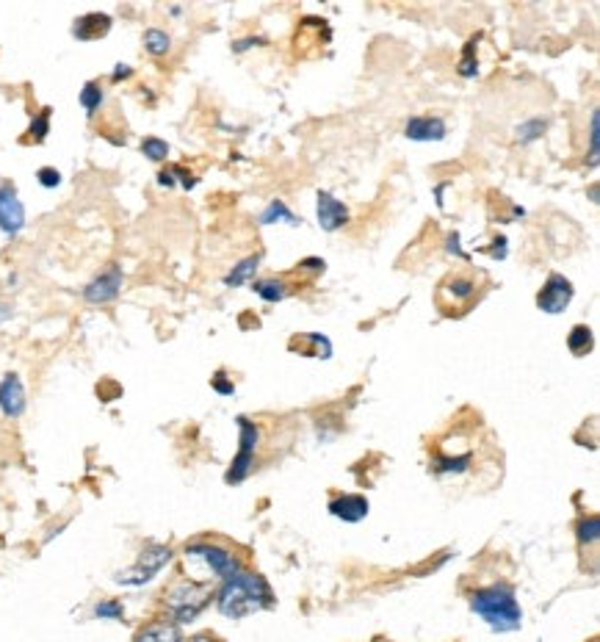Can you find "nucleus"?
Instances as JSON below:
<instances>
[{"label": "nucleus", "mask_w": 600, "mask_h": 642, "mask_svg": "<svg viewBox=\"0 0 600 642\" xmlns=\"http://www.w3.org/2000/svg\"><path fill=\"white\" fill-rule=\"evenodd\" d=\"M122 291V267L120 263H111V267L97 275L86 288H84V299L92 302V305H108L114 302Z\"/></svg>", "instance_id": "nucleus-10"}, {"label": "nucleus", "mask_w": 600, "mask_h": 642, "mask_svg": "<svg viewBox=\"0 0 600 642\" xmlns=\"http://www.w3.org/2000/svg\"><path fill=\"white\" fill-rule=\"evenodd\" d=\"M158 183L166 185V188H172V185H175V175H172V169H164V172L158 175Z\"/></svg>", "instance_id": "nucleus-37"}, {"label": "nucleus", "mask_w": 600, "mask_h": 642, "mask_svg": "<svg viewBox=\"0 0 600 642\" xmlns=\"http://www.w3.org/2000/svg\"><path fill=\"white\" fill-rule=\"evenodd\" d=\"M133 642H183L180 639V626L172 620H158V623H149L144 626Z\"/></svg>", "instance_id": "nucleus-16"}, {"label": "nucleus", "mask_w": 600, "mask_h": 642, "mask_svg": "<svg viewBox=\"0 0 600 642\" xmlns=\"http://www.w3.org/2000/svg\"><path fill=\"white\" fill-rule=\"evenodd\" d=\"M257 267H260V255H249V258H244V260L238 263V267H233V272H230L228 277H224V285L238 288V285L249 283V280L255 277Z\"/></svg>", "instance_id": "nucleus-20"}, {"label": "nucleus", "mask_w": 600, "mask_h": 642, "mask_svg": "<svg viewBox=\"0 0 600 642\" xmlns=\"http://www.w3.org/2000/svg\"><path fill=\"white\" fill-rule=\"evenodd\" d=\"M597 532H600V520H597V515H589V518H584V520L578 523V540H581L584 546L597 543Z\"/></svg>", "instance_id": "nucleus-26"}, {"label": "nucleus", "mask_w": 600, "mask_h": 642, "mask_svg": "<svg viewBox=\"0 0 600 642\" xmlns=\"http://www.w3.org/2000/svg\"><path fill=\"white\" fill-rule=\"evenodd\" d=\"M144 50L149 56H156V59L166 56L172 50V36L161 28H147L144 31Z\"/></svg>", "instance_id": "nucleus-18"}, {"label": "nucleus", "mask_w": 600, "mask_h": 642, "mask_svg": "<svg viewBox=\"0 0 600 642\" xmlns=\"http://www.w3.org/2000/svg\"><path fill=\"white\" fill-rule=\"evenodd\" d=\"M133 75V67H128V64H117V69L111 72V81L114 84H120V81H125V78H130Z\"/></svg>", "instance_id": "nucleus-33"}, {"label": "nucleus", "mask_w": 600, "mask_h": 642, "mask_svg": "<svg viewBox=\"0 0 600 642\" xmlns=\"http://www.w3.org/2000/svg\"><path fill=\"white\" fill-rule=\"evenodd\" d=\"M260 224H291V228H299V224H302V219H296L293 216V211L282 203V200H272L269 205H266V211L260 213V219H257Z\"/></svg>", "instance_id": "nucleus-17"}, {"label": "nucleus", "mask_w": 600, "mask_h": 642, "mask_svg": "<svg viewBox=\"0 0 600 642\" xmlns=\"http://www.w3.org/2000/svg\"><path fill=\"white\" fill-rule=\"evenodd\" d=\"M172 559V548L169 546H149L139 554V559L130 565L128 571L117 574V582L125 587H141L147 582H153Z\"/></svg>", "instance_id": "nucleus-5"}, {"label": "nucleus", "mask_w": 600, "mask_h": 642, "mask_svg": "<svg viewBox=\"0 0 600 642\" xmlns=\"http://www.w3.org/2000/svg\"><path fill=\"white\" fill-rule=\"evenodd\" d=\"M252 291L264 302H282L288 296V283L280 277H266V280H257L252 285Z\"/></svg>", "instance_id": "nucleus-19"}, {"label": "nucleus", "mask_w": 600, "mask_h": 642, "mask_svg": "<svg viewBox=\"0 0 600 642\" xmlns=\"http://www.w3.org/2000/svg\"><path fill=\"white\" fill-rule=\"evenodd\" d=\"M189 642H213V639H210L208 634H197V637H192Z\"/></svg>", "instance_id": "nucleus-39"}, {"label": "nucleus", "mask_w": 600, "mask_h": 642, "mask_svg": "<svg viewBox=\"0 0 600 642\" xmlns=\"http://www.w3.org/2000/svg\"><path fill=\"white\" fill-rule=\"evenodd\" d=\"M238 432H241L238 455L233 457V466L228 471V476H224L230 484H238L249 476V471L255 466V448H257V440H260V430L249 419H238Z\"/></svg>", "instance_id": "nucleus-7"}, {"label": "nucleus", "mask_w": 600, "mask_h": 642, "mask_svg": "<svg viewBox=\"0 0 600 642\" xmlns=\"http://www.w3.org/2000/svg\"><path fill=\"white\" fill-rule=\"evenodd\" d=\"M473 48H476V40H470L468 42V48H465V56H462V61H460V75L462 78H473L476 75V61H473Z\"/></svg>", "instance_id": "nucleus-29"}, {"label": "nucleus", "mask_w": 600, "mask_h": 642, "mask_svg": "<svg viewBox=\"0 0 600 642\" xmlns=\"http://www.w3.org/2000/svg\"><path fill=\"white\" fill-rule=\"evenodd\" d=\"M299 269H302V272H316V275H324L327 263H324L321 258H305L302 263H299Z\"/></svg>", "instance_id": "nucleus-31"}, {"label": "nucleus", "mask_w": 600, "mask_h": 642, "mask_svg": "<svg viewBox=\"0 0 600 642\" xmlns=\"http://www.w3.org/2000/svg\"><path fill=\"white\" fill-rule=\"evenodd\" d=\"M573 294H576V288H573V283H570L565 275L551 272L548 280H545V285H542L540 294H537V308H540L542 313H551V316L565 313V308L573 302Z\"/></svg>", "instance_id": "nucleus-8"}, {"label": "nucleus", "mask_w": 600, "mask_h": 642, "mask_svg": "<svg viewBox=\"0 0 600 642\" xmlns=\"http://www.w3.org/2000/svg\"><path fill=\"white\" fill-rule=\"evenodd\" d=\"M103 97H105V92H103V86H100L97 81H89V84L81 89V105L86 108L89 117L97 114V108L103 105Z\"/></svg>", "instance_id": "nucleus-22"}, {"label": "nucleus", "mask_w": 600, "mask_h": 642, "mask_svg": "<svg viewBox=\"0 0 600 642\" xmlns=\"http://www.w3.org/2000/svg\"><path fill=\"white\" fill-rule=\"evenodd\" d=\"M94 615L100 618V620H120L122 618V603L120 601H100L97 607H94Z\"/></svg>", "instance_id": "nucleus-27"}, {"label": "nucleus", "mask_w": 600, "mask_h": 642, "mask_svg": "<svg viewBox=\"0 0 600 642\" xmlns=\"http://www.w3.org/2000/svg\"><path fill=\"white\" fill-rule=\"evenodd\" d=\"M316 216H318L321 231H327V233H337V231L349 224V208L341 200H337L335 194H329V192H318V197H316Z\"/></svg>", "instance_id": "nucleus-11"}, {"label": "nucleus", "mask_w": 600, "mask_h": 642, "mask_svg": "<svg viewBox=\"0 0 600 642\" xmlns=\"http://www.w3.org/2000/svg\"><path fill=\"white\" fill-rule=\"evenodd\" d=\"M25 228V205L17 197L14 183H0V231L6 236H17Z\"/></svg>", "instance_id": "nucleus-9"}, {"label": "nucleus", "mask_w": 600, "mask_h": 642, "mask_svg": "<svg viewBox=\"0 0 600 642\" xmlns=\"http://www.w3.org/2000/svg\"><path fill=\"white\" fill-rule=\"evenodd\" d=\"M448 252H454L457 258H468L462 249H460V236L457 233H452V236H448Z\"/></svg>", "instance_id": "nucleus-34"}, {"label": "nucleus", "mask_w": 600, "mask_h": 642, "mask_svg": "<svg viewBox=\"0 0 600 642\" xmlns=\"http://www.w3.org/2000/svg\"><path fill=\"white\" fill-rule=\"evenodd\" d=\"M48 133H50V108H42L40 114L31 120L28 139H31V141H45Z\"/></svg>", "instance_id": "nucleus-24"}, {"label": "nucleus", "mask_w": 600, "mask_h": 642, "mask_svg": "<svg viewBox=\"0 0 600 642\" xmlns=\"http://www.w3.org/2000/svg\"><path fill=\"white\" fill-rule=\"evenodd\" d=\"M274 603V592L269 587V582L260 574H246L238 571L230 579L221 582V590L216 595V607L224 618H249L255 612H264Z\"/></svg>", "instance_id": "nucleus-1"}, {"label": "nucleus", "mask_w": 600, "mask_h": 642, "mask_svg": "<svg viewBox=\"0 0 600 642\" xmlns=\"http://www.w3.org/2000/svg\"><path fill=\"white\" fill-rule=\"evenodd\" d=\"M476 294H479V280L473 275L454 272L440 283L437 305L445 313H465V308H470V302L476 299Z\"/></svg>", "instance_id": "nucleus-6"}, {"label": "nucleus", "mask_w": 600, "mask_h": 642, "mask_svg": "<svg viewBox=\"0 0 600 642\" xmlns=\"http://www.w3.org/2000/svg\"><path fill=\"white\" fill-rule=\"evenodd\" d=\"M213 388H216L219 393H233V391H236L230 383H224V380H221V374H216V376H213Z\"/></svg>", "instance_id": "nucleus-35"}, {"label": "nucleus", "mask_w": 600, "mask_h": 642, "mask_svg": "<svg viewBox=\"0 0 600 642\" xmlns=\"http://www.w3.org/2000/svg\"><path fill=\"white\" fill-rule=\"evenodd\" d=\"M141 153H144L149 161H166L169 144H166L164 139H158V136H147V139L141 141Z\"/></svg>", "instance_id": "nucleus-25"}, {"label": "nucleus", "mask_w": 600, "mask_h": 642, "mask_svg": "<svg viewBox=\"0 0 600 642\" xmlns=\"http://www.w3.org/2000/svg\"><path fill=\"white\" fill-rule=\"evenodd\" d=\"M597 122H600V114H597V111H592V125H589V141H592V147H589V164L592 167L597 164Z\"/></svg>", "instance_id": "nucleus-30"}, {"label": "nucleus", "mask_w": 600, "mask_h": 642, "mask_svg": "<svg viewBox=\"0 0 600 642\" xmlns=\"http://www.w3.org/2000/svg\"><path fill=\"white\" fill-rule=\"evenodd\" d=\"M36 180H40L42 188H58L61 185V172L56 167H42L36 172Z\"/></svg>", "instance_id": "nucleus-28"}, {"label": "nucleus", "mask_w": 600, "mask_h": 642, "mask_svg": "<svg viewBox=\"0 0 600 642\" xmlns=\"http://www.w3.org/2000/svg\"><path fill=\"white\" fill-rule=\"evenodd\" d=\"M545 128H548V122L542 120V117H534V120H529V122H523V125H517V141L520 144H532V141H537L542 133H545Z\"/></svg>", "instance_id": "nucleus-23"}, {"label": "nucleus", "mask_w": 600, "mask_h": 642, "mask_svg": "<svg viewBox=\"0 0 600 642\" xmlns=\"http://www.w3.org/2000/svg\"><path fill=\"white\" fill-rule=\"evenodd\" d=\"M210 601V590L200 582H192V579H183V582H175L169 590H166V610L169 615L175 618L172 623H192Z\"/></svg>", "instance_id": "nucleus-4"}, {"label": "nucleus", "mask_w": 600, "mask_h": 642, "mask_svg": "<svg viewBox=\"0 0 600 642\" xmlns=\"http://www.w3.org/2000/svg\"><path fill=\"white\" fill-rule=\"evenodd\" d=\"M255 45H264V40H257V36H246V40L233 42V50H236V53H244V50H249V48H255Z\"/></svg>", "instance_id": "nucleus-32"}, {"label": "nucleus", "mask_w": 600, "mask_h": 642, "mask_svg": "<svg viewBox=\"0 0 600 642\" xmlns=\"http://www.w3.org/2000/svg\"><path fill=\"white\" fill-rule=\"evenodd\" d=\"M448 133L445 122L440 117H412L407 125H404V136L412 139V141H443Z\"/></svg>", "instance_id": "nucleus-13"}, {"label": "nucleus", "mask_w": 600, "mask_h": 642, "mask_svg": "<svg viewBox=\"0 0 600 642\" xmlns=\"http://www.w3.org/2000/svg\"><path fill=\"white\" fill-rule=\"evenodd\" d=\"M111 31V17L103 14V12H92V14H84L75 20L72 25V36L81 42H94V40H103V36Z\"/></svg>", "instance_id": "nucleus-14"}, {"label": "nucleus", "mask_w": 600, "mask_h": 642, "mask_svg": "<svg viewBox=\"0 0 600 642\" xmlns=\"http://www.w3.org/2000/svg\"><path fill=\"white\" fill-rule=\"evenodd\" d=\"M0 410H4V415H9V419H20L25 412V388L17 374H6L4 380H0Z\"/></svg>", "instance_id": "nucleus-12"}, {"label": "nucleus", "mask_w": 600, "mask_h": 642, "mask_svg": "<svg viewBox=\"0 0 600 642\" xmlns=\"http://www.w3.org/2000/svg\"><path fill=\"white\" fill-rule=\"evenodd\" d=\"M329 512L335 518H341L346 523H360L368 515V499L357 496V493H346V496H337L329 502Z\"/></svg>", "instance_id": "nucleus-15"}, {"label": "nucleus", "mask_w": 600, "mask_h": 642, "mask_svg": "<svg viewBox=\"0 0 600 642\" xmlns=\"http://www.w3.org/2000/svg\"><path fill=\"white\" fill-rule=\"evenodd\" d=\"M568 347H570V352L578 355V357L589 355V352H592V330H589L587 324H576V327L570 330V335H568Z\"/></svg>", "instance_id": "nucleus-21"}, {"label": "nucleus", "mask_w": 600, "mask_h": 642, "mask_svg": "<svg viewBox=\"0 0 600 642\" xmlns=\"http://www.w3.org/2000/svg\"><path fill=\"white\" fill-rule=\"evenodd\" d=\"M496 244H498V247H493V252H490V255H493V258H498V260H504V258H506V239L501 236V239H496Z\"/></svg>", "instance_id": "nucleus-36"}, {"label": "nucleus", "mask_w": 600, "mask_h": 642, "mask_svg": "<svg viewBox=\"0 0 600 642\" xmlns=\"http://www.w3.org/2000/svg\"><path fill=\"white\" fill-rule=\"evenodd\" d=\"M9 316H12V305H6V302H0V324H4Z\"/></svg>", "instance_id": "nucleus-38"}, {"label": "nucleus", "mask_w": 600, "mask_h": 642, "mask_svg": "<svg viewBox=\"0 0 600 642\" xmlns=\"http://www.w3.org/2000/svg\"><path fill=\"white\" fill-rule=\"evenodd\" d=\"M183 559H185V571H192V582H200L202 579H230L233 574L241 571V559L219 543H192L185 546L183 551Z\"/></svg>", "instance_id": "nucleus-3"}, {"label": "nucleus", "mask_w": 600, "mask_h": 642, "mask_svg": "<svg viewBox=\"0 0 600 642\" xmlns=\"http://www.w3.org/2000/svg\"><path fill=\"white\" fill-rule=\"evenodd\" d=\"M470 610L493 631H517L523 623L520 603L509 584H493V587L476 590L470 598Z\"/></svg>", "instance_id": "nucleus-2"}]
</instances>
